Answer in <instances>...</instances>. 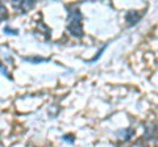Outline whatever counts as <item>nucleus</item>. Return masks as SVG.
<instances>
[{"mask_svg": "<svg viewBox=\"0 0 158 147\" xmlns=\"http://www.w3.org/2000/svg\"><path fill=\"white\" fill-rule=\"evenodd\" d=\"M67 32L75 38L83 37L82 12L79 8H70L67 12Z\"/></svg>", "mask_w": 158, "mask_h": 147, "instance_id": "nucleus-1", "label": "nucleus"}, {"mask_svg": "<svg viewBox=\"0 0 158 147\" xmlns=\"http://www.w3.org/2000/svg\"><path fill=\"white\" fill-rule=\"evenodd\" d=\"M12 7L16 9V11L21 12V13H25L28 11H31V9L36 6V2H33V0H19V2H11Z\"/></svg>", "mask_w": 158, "mask_h": 147, "instance_id": "nucleus-2", "label": "nucleus"}, {"mask_svg": "<svg viewBox=\"0 0 158 147\" xmlns=\"http://www.w3.org/2000/svg\"><path fill=\"white\" fill-rule=\"evenodd\" d=\"M140 20H141V13L138 11H128L125 13V21L128 26H135Z\"/></svg>", "mask_w": 158, "mask_h": 147, "instance_id": "nucleus-3", "label": "nucleus"}, {"mask_svg": "<svg viewBox=\"0 0 158 147\" xmlns=\"http://www.w3.org/2000/svg\"><path fill=\"white\" fill-rule=\"evenodd\" d=\"M133 135H135V129H132V127H127V129H123L117 133V137L120 139H123L124 142L131 141Z\"/></svg>", "mask_w": 158, "mask_h": 147, "instance_id": "nucleus-4", "label": "nucleus"}, {"mask_svg": "<svg viewBox=\"0 0 158 147\" xmlns=\"http://www.w3.org/2000/svg\"><path fill=\"white\" fill-rule=\"evenodd\" d=\"M156 124H149V126L145 127V138L148 141H156Z\"/></svg>", "mask_w": 158, "mask_h": 147, "instance_id": "nucleus-5", "label": "nucleus"}, {"mask_svg": "<svg viewBox=\"0 0 158 147\" xmlns=\"http://www.w3.org/2000/svg\"><path fill=\"white\" fill-rule=\"evenodd\" d=\"M37 32L41 33V34H44L46 40H50V37H52V30H50V29H49L42 21H40V22L37 24Z\"/></svg>", "mask_w": 158, "mask_h": 147, "instance_id": "nucleus-6", "label": "nucleus"}, {"mask_svg": "<svg viewBox=\"0 0 158 147\" xmlns=\"http://www.w3.org/2000/svg\"><path fill=\"white\" fill-rule=\"evenodd\" d=\"M23 61L33 63V65H38V63H44V62H50V59H48V58H41V57H24Z\"/></svg>", "mask_w": 158, "mask_h": 147, "instance_id": "nucleus-7", "label": "nucleus"}, {"mask_svg": "<svg viewBox=\"0 0 158 147\" xmlns=\"http://www.w3.org/2000/svg\"><path fill=\"white\" fill-rule=\"evenodd\" d=\"M8 18V11L3 3H0V22Z\"/></svg>", "mask_w": 158, "mask_h": 147, "instance_id": "nucleus-8", "label": "nucleus"}, {"mask_svg": "<svg viewBox=\"0 0 158 147\" xmlns=\"http://www.w3.org/2000/svg\"><path fill=\"white\" fill-rule=\"evenodd\" d=\"M107 46H108V45H107V43H106V45H104V46H103V47L100 49V50H99V51L96 53V55H95V57H94V58H91V59H90V61H88V62H91V63H92V62H96V61L99 59V58H100V57H102V54H103V53H104V50H106V49H107Z\"/></svg>", "mask_w": 158, "mask_h": 147, "instance_id": "nucleus-9", "label": "nucleus"}, {"mask_svg": "<svg viewBox=\"0 0 158 147\" xmlns=\"http://www.w3.org/2000/svg\"><path fill=\"white\" fill-rule=\"evenodd\" d=\"M62 141L63 142H67V143L73 145L74 142H75V137H74V134H65L62 137Z\"/></svg>", "mask_w": 158, "mask_h": 147, "instance_id": "nucleus-10", "label": "nucleus"}, {"mask_svg": "<svg viewBox=\"0 0 158 147\" xmlns=\"http://www.w3.org/2000/svg\"><path fill=\"white\" fill-rule=\"evenodd\" d=\"M0 72H2V74H3V75H4V76H7V77H8V79H9V80H12V76H11V74H9V71L7 70V67H6V66H4V65H3V63H0Z\"/></svg>", "mask_w": 158, "mask_h": 147, "instance_id": "nucleus-11", "label": "nucleus"}, {"mask_svg": "<svg viewBox=\"0 0 158 147\" xmlns=\"http://www.w3.org/2000/svg\"><path fill=\"white\" fill-rule=\"evenodd\" d=\"M4 33L11 34V36H17L19 30H17V29H12V28H9V26H6V28H4Z\"/></svg>", "mask_w": 158, "mask_h": 147, "instance_id": "nucleus-12", "label": "nucleus"}]
</instances>
